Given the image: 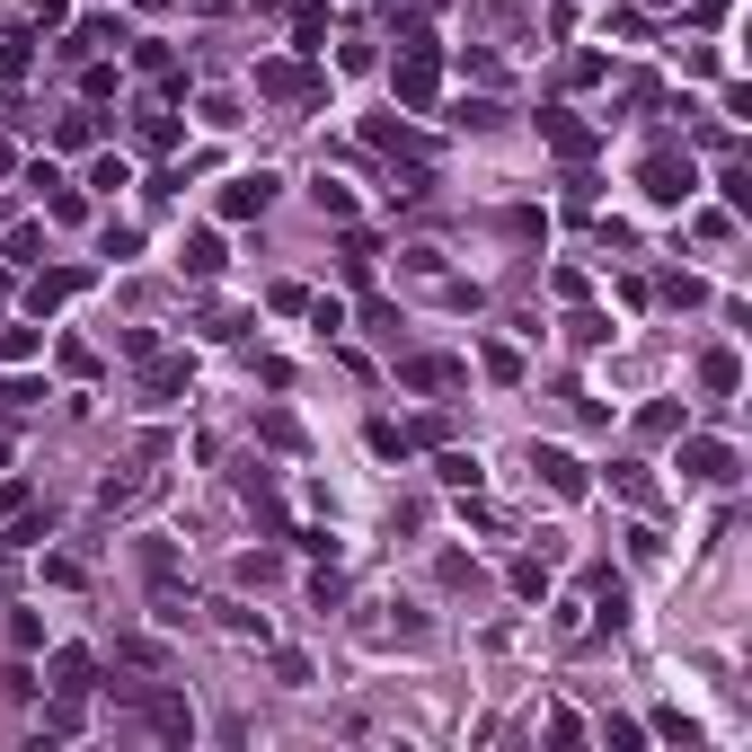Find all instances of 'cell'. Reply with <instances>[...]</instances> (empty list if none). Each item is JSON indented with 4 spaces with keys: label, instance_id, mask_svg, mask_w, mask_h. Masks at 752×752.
I'll return each instance as SVG.
<instances>
[{
    "label": "cell",
    "instance_id": "obj_14",
    "mask_svg": "<svg viewBox=\"0 0 752 752\" xmlns=\"http://www.w3.org/2000/svg\"><path fill=\"white\" fill-rule=\"evenodd\" d=\"M80 681H89V646H63L54 655V690H80Z\"/></svg>",
    "mask_w": 752,
    "mask_h": 752
},
{
    "label": "cell",
    "instance_id": "obj_7",
    "mask_svg": "<svg viewBox=\"0 0 752 752\" xmlns=\"http://www.w3.org/2000/svg\"><path fill=\"white\" fill-rule=\"evenodd\" d=\"M266 204H275V178H266V169H257V178H230V195H222L230 222H248V213H266Z\"/></svg>",
    "mask_w": 752,
    "mask_h": 752
},
{
    "label": "cell",
    "instance_id": "obj_11",
    "mask_svg": "<svg viewBox=\"0 0 752 752\" xmlns=\"http://www.w3.org/2000/svg\"><path fill=\"white\" fill-rule=\"evenodd\" d=\"M699 382H708V390H717V399H726V390H734V382H743V363H734V354H726V345H717V354H699Z\"/></svg>",
    "mask_w": 752,
    "mask_h": 752
},
{
    "label": "cell",
    "instance_id": "obj_19",
    "mask_svg": "<svg viewBox=\"0 0 752 752\" xmlns=\"http://www.w3.org/2000/svg\"><path fill=\"white\" fill-rule=\"evenodd\" d=\"M611 487H620V496H637V505H646V496H655V487H646V470H637V461H620V470H611Z\"/></svg>",
    "mask_w": 752,
    "mask_h": 752
},
{
    "label": "cell",
    "instance_id": "obj_4",
    "mask_svg": "<svg viewBox=\"0 0 752 752\" xmlns=\"http://www.w3.org/2000/svg\"><path fill=\"white\" fill-rule=\"evenodd\" d=\"M531 470L549 479V496H584V461L558 452V443H531Z\"/></svg>",
    "mask_w": 752,
    "mask_h": 752
},
{
    "label": "cell",
    "instance_id": "obj_2",
    "mask_svg": "<svg viewBox=\"0 0 752 752\" xmlns=\"http://www.w3.org/2000/svg\"><path fill=\"white\" fill-rule=\"evenodd\" d=\"M399 382H408V390H461V382H470V363H452V354H408V363H399Z\"/></svg>",
    "mask_w": 752,
    "mask_h": 752
},
{
    "label": "cell",
    "instance_id": "obj_17",
    "mask_svg": "<svg viewBox=\"0 0 752 752\" xmlns=\"http://www.w3.org/2000/svg\"><path fill=\"white\" fill-rule=\"evenodd\" d=\"M36 345H45L36 327H10V336H0V354H10V363H36Z\"/></svg>",
    "mask_w": 752,
    "mask_h": 752
},
{
    "label": "cell",
    "instance_id": "obj_6",
    "mask_svg": "<svg viewBox=\"0 0 752 752\" xmlns=\"http://www.w3.org/2000/svg\"><path fill=\"white\" fill-rule=\"evenodd\" d=\"M142 708H151V734H169V743H186V734H195V708H186L178 690H151Z\"/></svg>",
    "mask_w": 752,
    "mask_h": 752
},
{
    "label": "cell",
    "instance_id": "obj_3",
    "mask_svg": "<svg viewBox=\"0 0 752 752\" xmlns=\"http://www.w3.org/2000/svg\"><path fill=\"white\" fill-rule=\"evenodd\" d=\"M690 186H699V178H690V160H673V151H655V160H646V195H655V204H690Z\"/></svg>",
    "mask_w": 752,
    "mask_h": 752
},
{
    "label": "cell",
    "instance_id": "obj_8",
    "mask_svg": "<svg viewBox=\"0 0 752 752\" xmlns=\"http://www.w3.org/2000/svg\"><path fill=\"white\" fill-rule=\"evenodd\" d=\"M80 283H89V275H80V266H63V275H36V283H28V310H36V319H45V310H63V301H72V292H80Z\"/></svg>",
    "mask_w": 752,
    "mask_h": 752
},
{
    "label": "cell",
    "instance_id": "obj_5",
    "mask_svg": "<svg viewBox=\"0 0 752 752\" xmlns=\"http://www.w3.org/2000/svg\"><path fill=\"white\" fill-rule=\"evenodd\" d=\"M681 470H690V479H708V487H726V479H734V452H726V443H708V434H690V443H681Z\"/></svg>",
    "mask_w": 752,
    "mask_h": 752
},
{
    "label": "cell",
    "instance_id": "obj_12",
    "mask_svg": "<svg viewBox=\"0 0 752 752\" xmlns=\"http://www.w3.org/2000/svg\"><path fill=\"white\" fill-rule=\"evenodd\" d=\"M319 36H327V10H319V0H301V10H292V45L319 54Z\"/></svg>",
    "mask_w": 752,
    "mask_h": 752
},
{
    "label": "cell",
    "instance_id": "obj_9",
    "mask_svg": "<svg viewBox=\"0 0 752 752\" xmlns=\"http://www.w3.org/2000/svg\"><path fill=\"white\" fill-rule=\"evenodd\" d=\"M540 133H549V142H558L567 160H584V151H593V133H584V125H576L567 107H549V116H540Z\"/></svg>",
    "mask_w": 752,
    "mask_h": 752
},
{
    "label": "cell",
    "instance_id": "obj_18",
    "mask_svg": "<svg viewBox=\"0 0 752 752\" xmlns=\"http://www.w3.org/2000/svg\"><path fill=\"white\" fill-rule=\"evenodd\" d=\"M310 195H319V213H327V222H345V213H354V195H345V186H327V178H319Z\"/></svg>",
    "mask_w": 752,
    "mask_h": 752
},
{
    "label": "cell",
    "instance_id": "obj_20",
    "mask_svg": "<svg viewBox=\"0 0 752 752\" xmlns=\"http://www.w3.org/2000/svg\"><path fill=\"white\" fill-rule=\"evenodd\" d=\"M514 593H523V602H540V593H549V567H531V558H523V567H514Z\"/></svg>",
    "mask_w": 752,
    "mask_h": 752
},
{
    "label": "cell",
    "instance_id": "obj_10",
    "mask_svg": "<svg viewBox=\"0 0 752 752\" xmlns=\"http://www.w3.org/2000/svg\"><path fill=\"white\" fill-rule=\"evenodd\" d=\"M257 89H275V98H310V72H301V63H266Z\"/></svg>",
    "mask_w": 752,
    "mask_h": 752
},
{
    "label": "cell",
    "instance_id": "obj_1",
    "mask_svg": "<svg viewBox=\"0 0 752 752\" xmlns=\"http://www.w3.org/2000/svg\"><path fill=\"white\" fill-rule=\"evenodd\" d=\"M434 89H443V54L417 36V45L399 54V107H408V116H426V107H434Z\"/></svg>",
    "mask_w": 752,
    "mask_h": 752
},
{
    "label": "cell",
    "instance_id": "obj_13",
    "mask_svg": "<svg viewBox=\"0 0 752 752\" xmlns=\"http://www.w3.org/2000/svg\"><path fill=\"white\" fill-rule=\"evenodd\" d=\"M186 275H222V239H213V230L186 239Z\"/></svg>",
    "mask_w": 752,
    "mask_h": 752
},
{
    "label": "cell",
    "instance_id": "obj_15",
    "mask_svg": "<svg viewBox=\"0 0 752 752\" xmlns=\"http://www.w3.org/2000/svg\"><path fill=\"white\" fill-rule=\"evenodd\" d=\"M452 125H470V133H487V125H505V107H496V98H461V116H452Z\"/></svg>",
    "mask_w": 752,
    "mask_h": 752
},
{
    "label": "cell",
    "instance_id": "obj_16",
    "mask_svg": "<svg viewBox=\"0 0 752 752\" xmlns=\"http://www.w3.org/2000/svg\"><path fill=\"white\" fill-rule=\"evenodd\" d=\"M434 479H443V487H479V461H470V452H443Z\"/></svg>",
    "mask_w": 752,
    "mask_h": 752
}]
</instances>
